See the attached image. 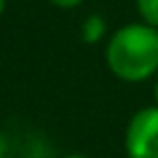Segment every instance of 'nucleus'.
<instances>
[{
	"label": "nucleus",
	"instance_id": "nucleus-5",
	"mask_svg": "<svg viewBox=\"0 0 158 158\" xmlns=\"http://www.w3.org/2000/svg\"><path fill=\"white\" fill-rule=\"evenodd\" d=\"M54 7H58V10H77L79 5H84L86 0H49Z\"/></svg>",
	"mask_w": 158,
	"mask_h": 158
},
{
	"label": "nucleus",
	"instance_id": "nucleus-7",
	"mask_svg": "<svg viewBox=\"0 0 158 158\" xmlns=\"http://www.w3.org/2000/svg\"><path fill=\"white\" fill-rule=\"evenodd\" d=\"M63 158H91V156H86V153H68Z\"/></svg>",
	"mask_w": 158,
	"mask_h": 158
},
{
	"label": "nucleus",
	"instance_id": "nucleus-2",
	"mask_svg": "<svg viewBox=\"0 0 158 158\" xmlns=\"http://www.w3.org/2000/svg\"><path fill=\"white\" fill-rule=\"evenodd\" d=\"M123 149L126 158H158V105L142 107L130 116Z\"/></svg>",
	"mask_w": 158,
	"mask_h": 158
},
{
	"label": "nucleus",
	"instance_id": "nucleus-1",
	"mask_svg": "<svg viewBox=\"0 0 158 158\" xmlns=\"http://www.w3.org/2000/svg\"><path fill=\"white\" fill-rule=\"evenodd\" d=\"M109 72L126 84H142L158 74V28L135 21L116 28L105 42Z\"/></svg>",
	"mask_w": 158,
	"mask_h": 158
},
{
	"label": "nucleus",
	"instance_id": "nucleus-8",
	"mask_svg": "<svg viewBox=\"0 0 158 158\" xmlns=\"http://www.w3.org/2000/svg\"><path fill=\"white\" fill-rule=\"evenodd\" d=\"M5 7H7V0H0V19H2V14H5Z\"/></svg>",
	"mask_w": 158,
	"mask_h": 158
},
{
	"label": "nucleus",
	"instance_id": "nucleus-3",
	"mask_svg": "<svg viewBox=\"0 0 158 158\" xmlns=\"http://www.w3.org/2000/svg\"><path fill=\"white\" fill-rule=\"evenodd\" d=\"M81 40L86 44H98L107 40V21L102 14H89L81 23Z\"/></svg>",
	"mask_w": 158,
	"mask_h": 158
},
{
	"label": "nucleus",
	"instance_id": "nucleus-9",
	"mask_svg": "<svg viewBox=\"0 0 158 158\" xmlns=\"http://www.w3.org/2000/svg\"><path fill=\"white\" fill-rule=\"evenodd\" d=\"M153 95H156V105H158V74H156V84H153Z\"/></svg>",
	"mask_w": 158,
	"mask_h": 158
},
{
	"label": "nucleus",
	"instance_id": "nucleus-4",
	"mask_svg": "<svg viewBox=\"0 0 158 158\" xmlns=\"http://www.w3.org/2000/svg\"><path fill=\"white\" fill-rule=\"evenodd\" d=\"M135 7H137L139 21L158 28V0H135Z\"/></svg>",
	"mask_w": 158,
	"mask_h": 158
},
{
	"label": "nucleus",
	"instance_id": "nucleus-6",
	"mask_svg": "<svg viewBox=\"0 0 158 158\" xmlns=\"http://www.w3.org/2000/svg\"><path fill=\"white\" fill-rule=\"evenodd\" d=\"M7 151H10V144H7L5 133L0 130V158H7Z\"/></svg>",
	"mask_w": 158,
	"mask_h": 158
}]
</instances>
